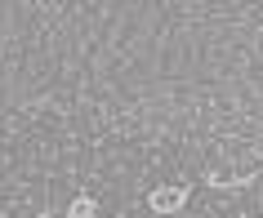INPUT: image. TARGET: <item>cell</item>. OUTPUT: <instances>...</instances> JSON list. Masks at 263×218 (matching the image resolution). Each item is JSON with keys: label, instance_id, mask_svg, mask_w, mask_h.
Here are the masks:
<instances>
[{"label": "cell", "instance_id": "cell-1", "mask_svg": "<svg viewBox=\"0 0 263 218\" xmlns=\"http://www.w3.org/2000/svg\"><path fill=\"white\" fill-rule=\"evenodd\" d=\"M147 205H152V214H179L183 205H187V187L183 183H165V187H156L147 196Z\"/></svg>", "mask_w": 263, "mask_h": 218}, {"label": "cell", "instance_id": "cell-2", "mask_svg": "<svg viewBox=\"0 0 263 218\" xmlns=\"http://www.w3.org/2000/svg\"><path fill=\"white\" fill-rule=\"evenodd\" d=\"M71 218H94V201L89 196H76L71 201Z\"/></svg>", "mask_w": 263, "mask_h": 218}, {"label": "cell", "instance_id": "cell-3", "mask_svg": "<svg viewBox=\"0 0 263 218\" xmlns=\"http://www.w3.org/2000/svg\"><path fill=\"white\" fill-rule=\"evenodd\" d=\"M36 218H45V214H36Z\"/></svg>", "mask_w": 263, "mask_h": 218}]
</instances>
